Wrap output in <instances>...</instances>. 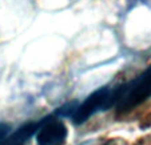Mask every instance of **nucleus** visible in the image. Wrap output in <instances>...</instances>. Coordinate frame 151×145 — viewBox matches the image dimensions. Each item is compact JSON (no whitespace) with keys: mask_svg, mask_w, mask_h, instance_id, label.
<instances>
[{"mask_svg":"<svg viewBox=\"0 0 151 145\" xmlns=\"http://www.w3.org/2000/svg\"><path fill=\"white\" fill-rule=\"evenodd\" d=\"M8 132H9V125L8 124H7V122H0V145H1V142L6 140Z\"/></svg>","mask_w":151,"mask_h":145,"instance_id":"39448f33","label":"nucleus"},{"mask_svg":"<svg viewBox=\"0 0 151 145\" xmlns=\"http://www.w3.org/2000/svg\"><path fill=\"white\" fill-rule=\"evenodd\" d=\"M67 137L68 129L64 121H62L56 114L40 120L39 129L36 132L37 145H64Z\"/></svg>","mask_w":151,"mask_h":145,"instance_id":"7ed1b4c3","label":"nucleus"},{"mask_svg":"<svg viewBox=\"0 0 151 145\" xmlns=\"http://www.w3.org/2000/svg\"><path fill=\"white\" fill-rule=\"evenodd\" d=\"M151 97V65L147 67L139 76L127 84L115 89V105L118 112L132 111Z\"/></svg>","mask_w":151,"mask_h":145,"instance_id":"f257e3e1","label":"nucleus"},{"mask_svg":"<svg viewBox=\"0 0 151 145\" xmlns=\"http://www.w3.org/2000/svg\"><path fill=\"white\" fill-rule=\"evenodd\" d=\"M114 104L115 91H111L109 87H102L94 91L91 95H88L84 101L76 107L71 116V120L75 125H82L95 113L111 108Z\"/></svg>","mask_w":151,"mask_h":145,"instance_id":"f03ea898","label":"nucleus"},{"mask_svg":"<svg viewBox=\"0 0 151 145\" xmlns=\"http://www.w3.org/2000/svg\"><path fill=\"white\" fill-rule=\"evenodd\" d=\"M102 145H116V144H115V141H114V140H109V141L103 142Z\"/></svg>","mask_w":151,"mask_h":145,"instance_id":"423d86ee","label":"nucleus"},{"mask_svg":"<svg viewBox=\"0 0 151 145\" xmlns=\"http://www.w3.org/2000/svg\"><path fill=\"white\" fill-rule=\"evenodd\" d=\"M40 121H27L24 122L22 127L12 132L9 136L6 137L1 145H27L34 134H36L37 129H39Z\"/></svg>","mask_w":151,"mask_h":145,"instance_id":"20e7f679","label":"nucleus"}]
</instances>
